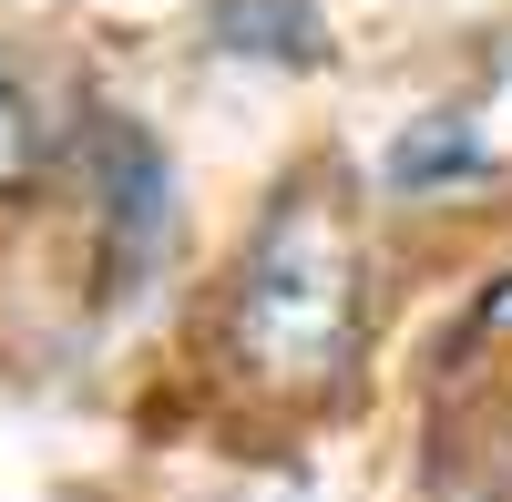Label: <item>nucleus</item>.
Masks as SVG:
<instances>
[{"label":"nucleus","instance_id":"obj_1","mask_svg":"<svg viewBox=\"0 0 512 502\" xmlns=\"http://www.w3.org/2000/svg\"><path fill=\"white\" fill-rule=\"evenodd\" d=\"M349 318H359L349 226H338V205L287 195L236 277V359L256 380H328V359L349 349Z\"/></svg>","mask_w":512,"mask_h":502},{"label":"nucleus","instance_id":"obj_2","mask_svg":"<svg viewBox=\"0 0 512 502\" xmlns=\"http://www.w3.org/2000/svg\"><path fill=\"white\" fill-rule=\"evenodd\" d=\"M21 154V103H11V82H0V164Z\"/></svg>","mask_w":512,"mask_h":502}]
</instances>
